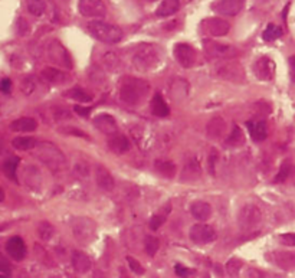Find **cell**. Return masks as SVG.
Masks as SVG:
<instances>
[{
  "label": "cell",
  "instance_id": "obj_1",
  "mask_svg": "<svg viewBox=\"0 0 295 278\" xmlns=\"http://www.w3.org/2000/svg\"><path fill=\"white\" fill-rule=\"evenodd\" d=\"M150 85L144 79L127 76L120 84V98L128 105H138L146 100Z\"/></svg>",
  "mask_w": 295,
  "mask_h": 278
},
{
  "label": "cell",
  "instance_id": "obj_2",
  "mask_svg": "<svg viewBox=\"0 0 295 278\" xmlns=\"http://www.w3.org/2000/svg\"><path fill=\"white\" fill-rule=\"evenodd\" d=\"M161 61V55L160 51L154 46V45H140L138 48H136V51L131 56V62L133 67L140 71V72H148L153 71Z\"/></svg>",
  "mask_w": 295,
  "mask_h": 278
},
{
  "label": "cell",
  "instance_id": "obj_3",
  "mask_svg": "<svg viewBox=\"0 0 295 278\" xmlns=\"http://www.w3.org/2000/svg\"><path fill=\"white\" fill-rule=\"evenodd\" d=\"M88 32L104 44H118L124 38V32L120 26L104 21H91L88 23Z\"/></svg>",
  "mask_w": 295,
  "mask_h": 278
},
{
  "label": "cell",
  "instance_id": "obj_4",
  "mask_svg": "<svg viewBox=\"0 0 295 278\" xmlns=\"http://www.w3.org/2000/svg\"><path fill=\"white\" fill-rule=\"evenodd\" d=\"M35 150H36V156L39 157V160H42L52 170H61L65 166L67 159H65L64 153L49 141L38 143Z\"/></svg>",
  "mask_w": 295,
  "mask_h": 278
},
{
  "label": "cell",
  "instance_id": "obj_5",
  "mask_svg": "<svg viewBox=\"0 0 295 278\" xmlns=\"http://www.w3.org/2000/svg\"><path fill=\"white\" fill-rule=\"evenodd\" d=\"M71 231L75 239L82 245H90L97 238V224L87 216H78L72 219Z\"/></svg>",
  "mask_w": 295,
  "mask_h": 278
},
{
  "label": "cell",
  "instance_id": "obj_6",
  "mask_svg": "<svg viewBox=\"0 0 295 278\" xmlns=\"http://www.w3.org/2000/svg\"><path fill=\"white\" fill-rule=\"evenodd\" d=\"M262 222V212L256 205L246 203L238 212V225L244 231H253Z\"/></svg>",
  "mask_w": 295,
  "mask_h": 278
},
{
  "label": "cell",
  "instance_id": "obj_7",
  "mask_svg": "<svg viewBox=\"0 0 295 278\" xmlns=\"http://www.w3.org/2000/svg\"><path fill=\"white\" fill-rule=\"evenodd\" d=\"M215 72L216 75L225 79V81H229V82H235V84H244L246 81L245 71L242 68L241 64L235 62V61H225L219 65H216L215 68Z\"/></svg>",
  "mask_w": 295,
  "mask_h": 278
},
{
  "label": "cell",
  "instance_id": "obj_8",
  "mask_svg": "<svg viewBox=\"0 0 295 278\" xmlns=\"http://www.w3.org/2000/svg\"><path fill=\"white\" fill-rule=\"evenodd\" d=\"M48 58L58 67H62L65 70L72 68V59H71L69 53L67 51V48L59 41H50L49 42V45H48Z\"/></svg>",
  "mask_w": 295,
  "mask_h": 278
},
{
  "label": "cell",
  "instance_id": "obj_9",
  "mask_svg": "<svg viewBox=\"0 0 295 278\" xmlns=\"http://www.w3.org/2000/svg\"><path fill=\"white\" fill-rule=\"evenodd\" d=\"M203 48L204 52L210 56V58H215V59H232L235 58L239 52L235 46L232 45H226V44H219L216 41H209L206 39L203 42Z\"/></svg>",
  "mask_w": 295,
  "mask_h": 278
},
{
  "label": "cell",
  "instance_id": "obj_10",
  "mask_svg": "<svg viewBox=\"0 0 295 278\" xmlns=\"http://www.w3.org/2000/svg\"><path fill=\"white\" fill-rule=\"evenodd\" d=\"M78 12L84 18H104L107 6L104 0H78Z\"/></svg>",
  "mask_w": 295,
  "mask_h": 278
},
{
  "label": "cell",
  "instance_id": "obj_11",
  "mask_svg": "<svg viewBox=\"0 0 295 278\" xmlns=\"http://www.w3.org/2000/svg\"><path fill=\"white\" fill-rule=\"evenodd\" d=\"M189 236L192 239V242L199 244V245H204V244H210L216 239V231L207 224H196L190 228Z\"/></svg>",
  "mask_w": 295,
  "mask_h": 278
},
{
  "label": "cell",
  "instance_id": "obj_12",
  "mask_svg": "<svg viewBox=\"0 0 295 278\" xmlns=\"http://www.w3.org/2000/svg\"><path fill=\"white\" fill-rule=\"evenodd\" d=\"M173 55L183 68H192L196 64V51L189 44H177L173 49Z\"/></svg>",
  "mask_w": 295,
  "mask_h": 278
},
{
  "label": "cell",
  "instance_id": "obj_13",
  "mask_svg": "<svg viewBox=\"0 0 295 278\" xmlns=\"http://www.w3.org/2000/svg\"><path fill=\"white\" fill-rule=\"evenodd\" d=\"M275 70H276L275 62L270 56H261L253 64V72L261 81H267V82L272 81L275 76Z\"/></svg>",
  "mask_w": 295,
  "mask_h": 278
},
{
  "label": "cell",
  "instance_id": "obj_14",
  "mask_svg": "<svg viewBox=\"0 0 295 278\" xmlns=\"http://www.w3.org/2000/svg\"><path fill=\"white\" fill-rule=\"evenodd\" d=\"M202 29L204 30V33L219 38V36H225L229 33L230 25H229V22H226L225 19H221V18H207L203 21Z\"/></svg>",
  "mask_w": 295,
  "mask_h": 278
},
{
  "label": "cell",
  "instance_id": "obj_15",
  "mask_svg": "<svg viewBox=\"0 0 295 278\" xmlns=\"http://www.w3.org/2000/svg\"><path fill=\"white\" fill-rule=\"evenodd\" d=\"M245 6V0H218L212 4V9L223 16H236Z\"/></svg>",
  "mask_w": 295,
  "mask_h": 278
},
{
  "label": "cell",
  "instance_id": "obj_16",
  "mask_svg": "<svg viewBox=\"0 0 295 278\" xmlns=\"http://www.w3.org/2000/svg\"><path fill=\"white\" fill-rule=\"evenodd\" d=\"M92 123L97 127V130H99L101 133H104L107 136H113V134L118 133V124L111 114L101 113V114L94 117Z\"/></svg>",
  "mask_w": 295,
  "mask_h": 278
},
{
  "label": "cell",
  "instance_id": "obj_17",
  "mask_svg": "<svg viewBox=\"0 0 295 278\" xmlns=\"http://www.w3.org/2000/svg\"><path fill=\"white\" fill-rule=\"evenodd\" d=\"M41 79L50 85H65L67 82H69V76L65 71L52 67L44 68L41 71Z\"/></svg>",
  "mask_w": 295,
  "mask_h": 278
},
{
  "label": "cell",
  "instance_id": "obj_18",
  "mask_svg": "<svg viewBox=\"0 0 295 278\" xmlns=\"http://www.w3.org/2000/svg\"><path fill=\"white\" fill-rule=\"evenodd\" d=\"M95 182L99 189L104 192H113L115 187V180L111 175V172L101 164L95 166Z\"/></svg>",
  "mask_w": 295,
  "mask_h": 278
},
{
  "label": "cell",
  "instance_id": "obj_19",
  "mask_svg": "<svg viewBox=\"0 0 295 278\" xmlns=\"http://www.w3.org/2000/svg\"><path fill=\"white\" fill-rule=\"evenodd\" d=\"M271 261L281 270H295V253L293 251H275L271 254Z\"/></svg>",
  "mask_w": 295,
  "mask_h": 278
},
{
  "label": "cell",
  "instance_id": "obj_20",
  "mask_svg": "<svg viewBox=\"0 0 295 278\" xmlns=\"http://www.w3.org/2000/svg\"><path fill=\"white\" fill-rule=\"evenodd\" d=\"M6 253L10 255L15 261H22L26 256L25 241L21 236H12L6 242Z\"/></svg>",
  "mask_w": 295,
  "mask_h": 278
},
{
  "label": "cell",
  "instance_id": "obj_21",
  "mask_svg": "<svg viewBox=\"0 0 295 278\" xmlns=\"http://www.w3.org/2000/svg\"><path fill=\"white\" fill-rule=\"evenodd\" d=\"M71 264L72 268L75 270V273L78 274H88L92 268V262L91 258L85 253L81 251H74L72 256H71Z\"/></svg>",
  "mask_w": 295,
  "mask_h": 278
},
{
  "label": "cell",
  "instance_id": "obj_22",
  "mask_svg": "<svg viewBox=\"0 0 295 278\" xmlns=\"http://www.w3.org/2000/svg\"><path fill=\"white\" fill-rule=\"evenodd\" d=\"M108 147H110L111 152L115 153V154H125V153L130 152L131 144H130V141H128V139L125 136L115 133V134L110 136Z\"/></svg>",
  "mask_w": 295,
  "mask_h": 278
},
{
  "label": "cell",
  "instance_id": "obj_23",
  "mask_svg": "<svg viewBox=\"0 0 295 278\" xmlns=\"http://www.w3.org/2000/svg\"><path fill=\"white\" fill-rule=\"evenodd\" d=\"M190 213L195 219L200 221V222H204L212 216V206L207 202L196 201L190 205Z\"/></svg>",
  "mask_w": 295,
  "mask_h": 278
},
{
  "label": "cell",
  "instance_id": "obj_24",
  "mask_svg": "<svg viewBox=\"0 0 295 278\" xmlns=\"http://www.w3.org/2000/svg\"><path fill=\"white\" fill-rule=\"evenodd\" d=\"M226 131V123L222 117H213L212 120H209V123L206 124V134L209 136V139L212 140H218Z\"/></svg>",
  "mask_w": 295,
  "mask_h": 278
},
{
  "label": "cell",
  "instance_id": "obj_25",
  "mask_svg": "<svg viewBox=\"0 0 295 278\" xmlns=\"http://www.w3.org/2000/svg\"><path fill=\"white\" fill-rule=\"evenodd\" d=\"M151 113H153V116L160 117V118H164V117H167L170 114L167 102L164 101L163 95L159 94V93H156L153 100H151Z\"/></svg>",
  "mask_w": 295,
  "mask_h": 278
},
{
  "label": "cell",
  "instance_id": "obj_26",
  "mask_svg": "<svg viewBox=\"0 0 295 278\" xmlns=\"http://www.w3.org/2000/svg\"><path fill=\"white\" fill-rule=\"evenodd\" d=\"M38 128V123L32 117H21L15 121H12L10 130L16 133H32Z\"/></svg>",
  "mask_w": 295,
  "mask_h": 278
},
{
  "label": "cell",
  "instance_id": "obj_27",
  "mask_svg": "<svg viewBox=\"0 0 295 278\" xmlns=\"http://www.w3.org/2000/svg\"><path fill=\"white\" fill-rule=\"evenodd\" d=\"M180 9V0H161L156 10L157 18H169Z\"/></svg>",
  "mask_w": 295,
  "mask_h": 278
},
{
  "label": "cell",
  "instance_id": "obj_28",
  "mask_svg": "<svg viewBox=\"0 0 295 278\" xmlns=\"http://www.w3.org/2000/svg\"><path fill=\"white\" fill-rule=\"evenodd\" d=\"M249 133L255 141H264L268 137V126L265 121H255L249 123Z\"/></svg>",
  "mask_w": 295,
  "mask_h": 278
},
{
  "label": "cell",
  "instance_id": "obj_29",
  "mask_svg": "<svg viewBox=\"0 0 295 278\" xmlns=\"http://www.w3.org/2000/svg\"><path fill=\"white\" fill-rule=\"evenodd\" d=\"M154 169L159 175L167 179H173L176 175V164L170 160H157L154 163Z\"/></svg>",
  "mask_w": 295,
  "mask_h": 278
},
{
  "label": "cell",
  "instance_id": "obj_30",
  "mask_svg": "<svg viewBox=\"0 0 295 278\" xmlns=\"http://www.w3.org/2000/svg\"><path fill=\"white\" fill-rule=\"evenodd\" d=\"M202 173V169H200V164L199 162L192 159L186 163L184 169H183V175H182V179L183 180H196L200 176Z\"/></svg>",
  "mask_w": 295,
  "mask_h": 278
},
{
  "label": "cell",
  "instance_id": "obj_31",
  "mask_svg": "<svg viewBox=\"0 0 295 278\" xmlns=\"http://www.w3.org/2000/svg\"><path fill=\"white\" fill-rule=\"evenodd\" d=\"M102 64H104V67H105L108 71L115 72V71H118L120 67H121V59H120V56H118L115 52H105V53L102 55Z\"/></svg>",
  "mask_w": 295,
  "mask_h": 278
},
{
  "label": "cell",
  "instance_id": "obj_32",
  "mask_svg": "<svg viewBox=\"0 0 295 278\" xmlns=\"http://www.w3.org/2000/svg\"><path fill=\"white\" fill-rule=\"evenodd\" d=\"M36 144H38V141L33 137H23V136H21V137H16V139L12 140V146L16 150H21V152L33 150L36 147Z\"/></svg>",
  "mask_w": 295,
  "mask_h": 278
},
{
  "label": "cell",
  "instance_id": "obj_33",
  "mask_svg": "<svg viewBox=\"0 0 295 278\" xmlns=\"http://www.w3.org/2000/svg\"><path fill=\"white\" fill-rule=\"evenodd\" d=\"M246 143L245 133L242 131V128L238 126H235L232 128L229 137H227V144L232 146V147H241Z\"/></svg>",
  "mask_w": 295,
  "mask_h": 278
},
{
  "label": "cell",
  "instance_id": "obj_34",
  "mask_svg": "<svg viewBox=\"0 0 295 278\" xmlns=\"http://www.w3.org/2000/svg\"><path fill=\"white\" fill-rule=\"evenodd\" d=\"M67 97H69L71 100H74V101L78 102H91L92 101V94L91 93H88L87 90H84V88H72V90H69L68 93H67Z\"/></svg>",
  "mask_w": 295,
  "mask_h": 278
},
{
  "label": "cell",
  "instance_id": "obj_35",
  "mask_svg": "<svg viewBox=\"0 0 295 278\" xmlns=\"http://www.w3.org/2000/svg\"><path fill=\"white\" fill-rule=\"evenodd\" d=\"M19 162H21L19 157H9L3 164V172L12 180H16V169L19 166Z\"/></svg>",
  "mask_w": 295,
  "mask_h": 278
},
{
  "label": "cell",
  "instance_id": "obj_36",
  "mask_svg": "<svg viewBox=\"0 0 295 278\" xmlns=\"http://www.w3.org/2000/svg\"><path fill=\"white\" fill-rule=\"evenodd\" d=\"M27 12L33 16H42L45 13V3L42 0H25Z\"/></svg>",
  "mask_w": 295,
  "mask_h": 278
},
{
  "label": "cell",
  "instance_id": "obj_37",
  "mask_svg": "<svg viewBox=\"0 0 295 278\" xmlns=\"http://www.w3.org/2000/svg\"><path fill=\"white\" fill-rule=\"evenodd\" d=\"M281 36H282V29L279 26L272 25V23L267 26V29L262 33V39L265 42H273V41H276Z\"/></svg>",
  "mask_w": 295,
  "mask_h": 278
},
{
  "label": "cell",
  "instance_id": "obj_38",
  "mask_svg": "<svg viewBox=\"0 0 295 278\" xmlns=\"http://www.w3.org/2000/svg\"><path fill=\"white\" fill-rule=\"evenodd\" d=\"M38 233H39V236H41L42 241H49L50 238L53 236V233H55V229H53V227L50 225L48 221H44L38 227Z\"/></svg>",
  "mask_w": 295,
  "mask_h": 278
},
{
  "label": "cell",
  "instance_id": "obj_39",
  "mask_svg": "<svg viewBox=\"0 0 295 278\" xmlns=\"http://www.w3.org/2000/svg\"><path fill=\"white\" fill-rule=\"evenodd\" d=\"M242 270V262L236 258H232L226 262V273L230 276V277H238L239 273Z\"/></svg>",
  "mask_w": 295,
  "mask_h": 278
},
{
  "label": "cell",
  "instance_id": "obj_40",
  "mask_svg": "<svg viewBox=\"0 0 295 278\" xmlns=\"http://www.w3.org/2000/svg\"><path fill=\"white\" fill-rule=\"evenodd\" d=\"M159 248H160V241L156 236H147L146 238V253L150 256H154L159 251Z\"/></svg>",
  "mask_w": 295,
  "mask_h": 278
},
{
  "label": "cell",
  "instance_id": "obj_41",
  "mask_svg": "<svg viewBox=\"0 0 295 278\" xmlns=\"http://www.w3.org/2000/svg\"><path fill=\"white\" fill-rule=\"evenodd\" d=\"M22 91H23V94L25 95H32L33 94V91L36 90V81H35V78H25L23 81H22Z\"/></svg>",
  "mask_w": 295,
  "mask_h": 278
},
{
  "label": "cell",
  "instance_id": "obj_42",
  "mask_svg": "<svg viewBox=\"0 0 295 278\" xmlns=\"http://www.w3.org/2000/svg\"><path fill=\"white\" fill-rule=\"evenodd\" d=\"M127 262H128L130 270H131L134 274H137V276H143V274L146 273L144 268H143V265H141L137 259H134L133 256H127Z\"/></svg>",
  "mask_w": 295,
  "mask_h": 278
},
{
  "label": "cell",
  "instance_id": "obj_43",
  "mask_svg": "<svg viewBox=\"0 0 295 278\" xmlns=\"http://www.w3.org/2000/svg\"><path fill=\"white\" fill-rule=\"evenodd\" d=\"M290 173H291V164H290L288 162H285V163L281 166L278 175L275 176V182H285L287 177L290 176Z\"/></svg>",
  "mask_w": 295,
  "mask_h": 278
},
{
  "label": "cell",
  "instance_id": "obj_44",
  "mask_svg": "<svg viewBox=\"0 0 295 278\" xmlns=\"http://www.w3.org/2000/svg\"><path fill=\"white\" fill-rule=\"evenodd\" d=\"M0 273L4 276H10L12 274V265L10 261L4 256V254L0 253Z\"/></svg>",
  "mask_w": 295,
  "mask_h": 278
},
{
  "label": "cell",
  "instance_id": "obj_45",
  "mask_svg": "<svg viewBox=\"0 0 295 278\" xmlns=\"http://www.w3.org/2000/svg\"><path fill=\"white\" fill-rule=\"evenodd\" d=\"M218 160H219V153H218L216 149H212V152L209 154V170H210L212 175H215V172H216Z\"/></svg>",
  "mask_w": 295,
  "mask_h": 278
},
{
  "label": "cell",
  "instance_id": "obj_46",
  "mask_svg": "<svg viewBox=\"0 0 295 278\" xmlns=\"http://www.w3.org/2000/svg\"><path fill=\"white\" fill-rule=\"evenodd\" d=\"M75 173L79 177H88L90 175V167L85 162H78L75 164Z\"/></svg>",
  "mask_w": 295,
  "mask_h": 278
},
{
  "label": "cell",
  "instance_id": "obj_47",
  "mask_svg": "<svg viewBox=\"0 0 295 278\" xmlns=\"http://www.w3.org/2000/svg\"><path fill=\"white\" fill-rule=\"evenodd\" d=\"M164 216H161V215H153L151 216V219H150V229H153V231H157L159 228L161 227L163 224H164Z\"/></svg>",
  "mask_w": 295,
  "mask_h": 278
},
{
  "label": "cell",
  "instance_id": "obj_48",
  "mask_svg": "<svg viewBox=\"0 0 295 278\" xmlns=\"http://www.w3.org/2000/svg\"><path fill=\"white\" fill-rule=\"evenodd\" d=\"M279 241L282 245L295 247V233H282V235H279Z\"/></svg>",
  "mask_w": 295,
  "mask_h": 278
},
{
  "label": "cell",
  "instance_id": "obj_49",
  "mask_svg": "<svg viewBox=\"0 0 295 278\" xmlns=\"http://www.w3.org/2000/svg\"><path fill=\"white\" fill-rule=\"evenodd\" d=\"M55 118L56 120H68V118H71V113L68 110L56 108L55 110Z\"/></svg>",
  "mask_w": 295,
  "mask_h": 278
},
{
  "label": "cell",
  "instance_id": "obj_50",
  "mask_svg": "<svg viewBox=\"0 0 295 278\" xmlns=\"http://www.w3.org/2000/svg\"><path fill=\"white\" fill-rule=\"evenodd\" d=\"M75 113L78 114V116H81V117H84V118H87V117H90V114H91V108L90 107H82V105H75Z\"/></svg>",
  "mask_w": 295,
  "mask_h": 278
},
{
  "label": "cell",
  "instance_id": "obj_51",
  "mask_svg": "<svg viewBox=\"0 0 295 278\" xmlns=\"http://www.w3.org/2000/svg\"><path fill=\"white\" fill-rule=\"evenodd\" d=\"M0 91L4 93V94H9L12 91V81L9 78L1 79V82H0Z\"/></svg>",
  "mask_w": 295,
  "mask_h": 278
},
{
  "label": "cell",
  "instance_id": "obj_52",
  "mask_svg": "<svg viewBox=\"0 0 295 278\" xmlns=\"http://www.w3.org/2000/svg\"><path fill=\"white\" fill-rule=\"evenodd\" d=\"M190 273H192L190 270H187V268H184V267H182V265H176V274H177V276L187 277Z\"/></svg>",
  "mask_w": 295,
  "mask_h": 278
},
{
  "label": "cell",
  "instance_id": "obj_53",
  "mask_svg": "<svg viewBox=\"0 0 295 278\" xmlns=\"http://www.w3.org/2000/svg\"><path fill=\"white\" fill-rule=\"evenodd\" d=\"M290 72H291V79H293V82L295 84V55H293L291 58H290Z\"/></svg>",
  "mask_w": 295,
  "mask_h": 278
},
{
  "label": "cell",
  "instance_id": "obj_54",
  "mask_svg": "<svg viewBox=\"0 0 295 278\" xmlns=\"http://www.w3.org/2000/svg\"><path fill=\"white\" fill-rule=\"evenodd\" d=\"M4 198H6V195H4V190L0 187V202H3L4 201Z\"/></svg>",
  "mask_w": 295,
  "mask_h": 278
},
{
  "label": "cell",
  "instance_id": "obj_55",
  "mask_svg": "<svg viewBox=\"0 0 295 278\" xmlns=\"http://www.w3.org/2000/svg\"><path fill=\"white\" fill-rule=\"evenodd\" d=\"M144 1H156V0H144Z\"/></svg>",
  "mask_w": 295,
  "mask_h": 278
}]
</instances>
